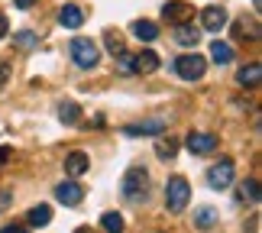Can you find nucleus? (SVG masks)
Instances as JSON below:
<instances>
[{
	"label": "nucleus",
	"mask_w": 262,
	"mask_h": 233,
	"mask_svg": "<svg viewBox=\"0 0 262 233\" xmlns=\"http://www.w3.org/2000/svg\"><path fill=\"white\" fill-rule=\"evenodd\" d=\"M13 4H16L19 10H26V7H33V4H36V0H13Z\"/></svg>",
	"instance_id": "7c9ffc66"
},
{
	"label": "nucleus",
	"mask_w": 262,
	"mask_h": 233,
	"mask_svg": "<svg viewBox=\"0 0 262 233\" xmlns=\"http://www.w3.org/2000/svg\"><path fill=\"white\" fill-rule=\"evenodd\" d=\"M26 220H29V227H46L49 220H52V207H49V204H36L26 214Z\"/></svg>",
	"instance_id": "a211bd4d"
},
{
	"label": "nucleus",
	"mask_w": 262,
	"mask_h": 233,
	"mask_svg": "<svg viewBox=\"0 0 262 233\" xmlns=\"http://www.w3.org/2000/svg\"><path fill=\"white\" fill-rule=\"evenodd\" d=\"M175 43L178 46H185V49H194L201 43V29L194 23H178L175 26Z\"/></svg>",
	"instance_id": "9b49d317"
},
{
	"label": "nucleus",
	"mask_w": 262,
	"mask_h": 233,
	"mask_svg": "<svg viewBox=\"0 0 262 233\" xmlns=\"http://www.w3.org/2000/svg\"><path fill=\"white\" fill-rule=\"evenodd\" d=\"M175 153H178V139L168 136V139H159L156 143V156L159 159H175Z\"/></svg>",
	"instance_id": "5701e85b"
},
{
	"label": "nucleus",
	"mask_w": 262,
	"mask_h": 233,
	"mask_svg": "<svg viewBox=\"0 0 262 233\" xmlns=\"http://www.w3.org/2000/svg\"><path fill=\"white\" fill-rule=\"evenodd\" d=\"M146 191H149V172L139 168V165L126 168L123 181H120V195L126 201H139V198H146Z\"/></svg>",
	"instance_id": "f257e3e1"
},
{
	"label": "nucleus",
	"mask_w": 262,
	"mask_h": 233,
	"mask_svg": "<svg viewBox=\"0 0 262 233\" xmlns=\"http://www.w3.org/2000/svg\"><path fill=\"white\" fill-rule=\"evenodd\" d=\"M10 204H13V195H10V191H0V210H7Z\"/></svg>",
	"instance_id": "cd10ccee"
},
{
	"label": "nucleus",
	"mask_w": 262,
	"mask_h": 233,
	"mask_svg": "<svg viewBox=\"0 0 262 233\" xmlns=\"http://www.w3.org/2000/svg\"><path fill=\"white\" fill-rule=\"evenodd\" d=\"M239 201H246V204H256L259 201V181L256 178H246L239 185Z\"/></svg>",
	"instance_id": "412c9836"
},
{
	"label": "nucleus",
	"mask_w": 262,
	"mask_h": 233,
	"mask_svg": "<svg viewBox=\"0 0 262 233\" xmlns=\"http://www.w3.org/2000/svg\"><path fill=\"white\" fill-rule=\"evenodd\" d=\"M16 46L19 49H33L36 46V36L29 33V29H19V33H16Z\"/></svg>",
	"instance_id": "393cba45"
},
{
	"label": "nucleus",
	"mask_w": 262,
	"mask_h": 233,
	"mask_svg": "<svg viewBox=\"0 0 262 233\" xmlns=\"http://www.w3.org/2000/svg\"><path fill=\"white\" fill-rule=\"evenodd\" d=\"M204 72H207V58L198 55V52H188V55H178V58H175V75L185 78V81L204 78Z\"/></svg>",
	"instance_id": "7ed1b4c3"
},
{
	"label": "nucleus",
	"mask_w": 262,
	"mask_h": 233,
	"mask_svg": "<svg viewBox=\"0 0 262 233\" xmlns=\"http://www.w3.org/2000/svg\"><path fill=\"white\" fill-rule=\"evenodd\" d=\"M194 224H198L201 230H210V227L217 224V210H214V207H198V210H194Z\"/></svg>",
	"instance_id": "4be33fe9"
},
{
	"label": "nucleus",
	"mask_w": 262,
	"mask_h": 233,
	"mask_svg": "<svg viewBox=\"0 0 262 233\" xmlns=\"http://www.w3.org/2000/svg\"><path fill=\"white\" fill-rule=\"evenodd\" d=\"M188 198H191V185H188V178L172 175V178L165 181V207L172 210V214H181V210L188 207Z\"/></svg>",
	"instance_id": "f03ea898"
},
{
	"label": "nucleus",
	"mask_w": 262,
	"mask_h": 233,
	"mask_svg": "<svg viewBox=\"0 0 262 233\" xmlns=\"http://www.w3.org/2000/svg\"><path fill=\"white\" fill-rule=\"evenodd\" d=\"M0 233H26V227H19V224H7Z\"/></svg>",
	"instance_id": "c85d7f7f"
},
{
	"label": "nucleus",
	"mask_w": 262,
	"mask_h": 233,
	"mask_svg": "<svg viewBox=\"0 0 262 233\" xmlns=\"http://www.w3.org/2000/svg\"><path fill=\"white\" fill-rule=\"evenodd\" d=\"M100 227H104L107 233H123V230H126L123 214H117V210H107V214L100 217Z\"/></svg>",
	"instance_id": "aec40b11"
},
{
	"label": "nucleus",
	"mask_w": 262,
	"mask_h": 233,
	"mask_svg": "<svg viewBox=\"0 0 262 233\" xmlns=\"http://www.w3.org/2000/svg\"><path fill=\"white\" fill-rule=\"evenodd\" d=\"M233 159H220L217 165H210L207 168V185L214 188V191H224V188H230V181H233Z\"/></svg>",
	"instance_id": "39448f33"
},
{
	"label": "nucleus",
	"mask_w": 262,
	"mask_h": 233,
	"mask_svg": "<svg viewBox=\"0 0 262 233\" xmlns=\"http://www.w3.org/2000/svg\"><path fill=\"white\" fill-rule=\"evenodd\" d=\"M185 146H188L194 156H210V153L217 149V136H214V133H194V130H191L188 139H185Z\"/></svg>",
	"instance_id": "423d86ee"
},
{
	"label": "nucleus",
	"mask_w": 262,
	"mask_h": 233,
	"mask_svg": "<svg viewBox=\"0 0 262 233\" xmlns=\"http://www.w3.org/2000/svg\"><path fill=\"white\" fill-rule=\"evenodd\" d=\"M133 36L143 39V43H152V39H159V26L152 23V19H136V23H133Z\"/></svg>",
	"instance_id": "dca6fc26"
},
{
	"label": "nucleus",
	"mask_w": 262,
	"mask_h": 233,
	"mask_svg": "<svg viewBox=\"0 0 262 233\" xmlns=\"http://www.w3.org/2000/svg\"><path fill=\"white\" fill-rule=\"evenodd\" d=\"M7 29H10V23H7V16H4V13H0V39H4V36H7Z\"/></svg>",
	"instance_id": "c756f323"
},
{
	"label": "nucleus",
	"mask_w": 262,
	"mask_h": 233,
	"mask_svg": "<svg viewBox=\"0 0 262 233\" xmlns=\"http://www.w3.org/2000/svg\"><path fill=\"white\" fill-rule=\"evenodd\" d=\"M210 58H214L217 65H230L233 62V49H230L224 39H214V43H210Z\"/></svg>",
	"instance_id": "f3484780"
},
{
	"label": "nucleus",
	"mask_w": 262,
	"mask_h": 233,
	"mask_svg": "<svg viewBox=\"0 0 262 233\" xmlns=\"http://www.w3.org/2000/svg\"><path fill=\"white\" fill-rule=\"evenodd\" d=\"M227 23H230V16H227L224 7H204L201 10V26L210 29V33H220Z\"/></svg>",
	"instance_id": "0eeeda50"
},
{
	"label": "nucleus",
	"mask_w": 262,
	"mask_h": 233,
	"mask_svg": "<svg viewBox=\"0 0 262 233\" xmlns=\"http://www.w3.org/2000/svg\"><path fill=\"white\" fill-rule=\"evenodd\" d=\"M107 49H110L114 55H120V52H123V43H120V36H114V33H110V36H107Z\"/></svg>",
	"instance_id": "a878e982"
},
{
	"label": "nucleus",
	"mask_w": 262,
	"mask_h": 233,
	"mask_svg": "<svg viewBox=\"0 0 262 233\" xmlns=\"http://www.w3.org/2000/svg\"><path fill=\"white\" fill-rule=\"evenodd\" d=\"M165 120L162 117H156V120H143V123H129L123 126V133L126 136H159V133H165Z\"/></svg>",
	"instance_id": "6e6552de"
},
{
	"label": "nucleus",
	"mask_w": 262,
	"mask_h": 233,
	"mask_svg": "<svg viewBox=\"0 0 262 233\" xmlns=\"http://www.w3.org/2000/svg\"><path fill=\"white\" fill-rule=\"evenodd\" d=\"M78 117H81V107L75 104V100H65V104H58V120L68 126H75L78 123Z\"/></svg>",
	"instance_id": "6ab92c4d"
},
{
	"label": "nucleus",
	"mask_w": 262,
	"mask_h": 233,
	"mask_svg": "<svg viewBox=\"0 0 262 233\" xmlns=\"http://www.w3.org/2000/svg\"><path fill=\"white\" fill-rule=\"evenodd\" d=\"M72 58H75L78 68H94L97 58H100V49H97L94 39L78 36V39H72Z\"/></svg>",
	"instance_id": "20e7f679"
},
{
	"label": "nucleus",
	"mask_w": 262,
	"mask_h": 233,
	"mask_svg": "<svg viewBox=\"0 0 262 233\" xmlns=\"http://www.w3.org/2000/svg\"><path fill=\"white\" fill-rule=\"evenodd\" d=\"M120 72H123V75H136V62H133V55H129V52H120Z\"/></svg>",
	"instance_id": "b1692460"
},
{
	"label": "nucleus",
	"mask_w": 262,
	"mask_h": 233,
	"mask_svg": "<svg viewBox=\"0 0 262 233\" xmlns=\"http://www.w3.org/2000/svg\"><path fill=\"white\" fill-rule=\"evenodd\" d=\"M55 198L62 201L65 207H78V204H81V198H84V188L78 185V181H62V185L55 188Z\"/></svg>",
	"instance_id": "1a4fd4ad"
},
{
	"label": "nucleus",
	"mask_w": 262,
	"mask_h": 233,
	"mask_svg": "<svg viewBox=\"0 0 262 233\" xmlns=\"http://www.w3.org/2000/svg\"><path fill=\"white\" fill-rule=\"evenodd\" d=\"M58 23H62L65 29H81V23H84V10L75 7V4H65L62 10H58Z\"/></svg>",
	"instance_id": "f8f14e48"
},
{
	"label": "nucleus",
	"mask_w": 262,
	"mask_h": 233,
	"mask_svg": "<svg viewBox=\"0 0 262 233\" xmlns=\"http://www.w3.org/2000/svg\"><path fill=\"white\" fill-rule=\"evenodd\" d=\"M88 168H91L88 153H68V159H65V172H68L72 178H81Z\"/></svg>",
	"instance_id": "ddd939ff"
},
{
	"label": "nucleus",
	"mask_w": 262,
	"mask_h": 233,
	"mask_svg": "<svg viewBox=\"0 0 262 233\" xmlns=\"http://www.w3.org/2000/svg\"><path fill=\"white\" fill-rule=\"evenodd\" d=\"M133 62H136V72L139 75H149V72H156V68H159V55L152 52V49H143L139 55H133Z\"/></svg>",
	"instance_id": "2eb2a0df"
},
{
	"label": "nucleus",
	"mask_w": 262,
	"mask_h": 233,
	"mask_svg": "<svg viewBox=\"0 0 262 233\" xmlns=\"http://www.w3.org/2000/svg\"><path fill=\"white\" fill-rule=\"evenodd\" d=\"M262 81V65L253 62V65H246V68H239L236 72V84H243V88H256Z\"/></svg>",
	"instance_id": "4468645a"
},
{
	"label": "nucleus",
	"mask_w": 262,
	"mask_h": 233,
	"mask_svg": "<svg viewBox=\"0 0 262 233\" xmlns=\"http://www.w3.org/2000/svg\"><path fill=\"white\" fill-rule=\"evenodd\" d=\"M191 13H194V7L185 4V0H168V4L162 7V16H165V19H172L175 26H178V23H188Z\"/></svg>",
	"instance_id": "9d476101"
},
{
	"label": "nucleus",
	"mask_w": 262,
	"mask_h": 233,
	"mask_svg": "<svg viewBox=\"0 0 262 233\" xmlns=\"http://www.w3.org/2000/svg\"><path fill=\"white\" fill-rule=\"evenodd\" d=\"M7 81H10V65L4 62V58H0V88H4Z\"/></svg>",
	"instance_id": "bb28decb"
}]
</instances>
